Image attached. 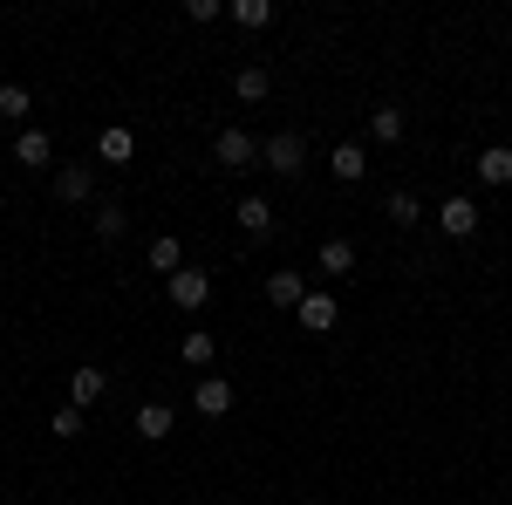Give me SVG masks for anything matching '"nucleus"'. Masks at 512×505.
<instances>
[{
    "label": "nucleus",
    "instance_id": "nucleus-1",
    "mask_svg": "<svg viewBox=\"0 0 512 505\" xmlns=\"http://www.w3.org/2000/svg\"><path fill=\"white\" fill-rule=\"evenodd\" d=\"M260 157H267V171H274V178H301V171H308V144H301V130L267 137V144H260Z\"/></svg>",
    "mask_w": 512,
    "mask_h": 505
},
{
    "label": "nucleus",
    "instance_id": "nucleus-2",
    "mask_svg": "<svg viewBox=\"0 0 512 505\" xmlns=\"http://www.w3.org/2000/svg\"><path fill=\"white\" fill-rule=\"evenodd\" d=\"M164 294H171V308H185V314H198L205 308V301H212V280H205V273H171V280H164Z\"/></svg>",
    "mask_w": 512,
    "mask_h": 505
},
{
    "label": "nucleus",
    "instance_id": "nucleus-3",
    "mask_svg": "<svg viewBox=\"0 0 512 505\" xmlns=\"http://www.w3.org/2000/svg\"><path fill=\"white\" fill-rule=\"evenodd\" d=\"M437 233H451V239H472L478 233V205L465 192H451L444 205H437Z\"/></svg>",
    "mask_w": 512,
    "mask_h": 505
},
{
    "label": "nucleus",
    "instance_id": "nucleus-4",
    "mask_svg": "<svg viewBox=\"0 0 512 505\" xmlns=\"http://www.w3.org/2000/svg\"><path fill=\"white\" fill-rule=\"evenodd\" d=\"M212 157H219L226 171H253V157H260V144H253L246 130H219V137H212Z\"/></svg>",
    "mask_w": 512,
    "mask_h": 505
},
{
    "label": "nucleus",
    "instance_id": "nucleus-5",
    "mask_svg": "<svg viewBox=\"0 0 512 505\" xmlns=\"http://www.w3.org/2000/svg\"><path fill=\"white\" fill-rule=\"evenodd\" d=\"M55 198H62V205H89V198H96V178H89L82 164H62V171H55Z\"/></svg>",
    "mask_w": 512,
    "mask_h": 505
},
{
    "label": "nucleus",
    "instance_id": "nucleus-6",
    "mask_svg": "<svg viewBox=\"0 0 512 505\" xmlns=\"http://www.w3.org/2000/svg\"><path fill=\"white\" fill-rule=\"evenodd\" d=\"M267 301L301 314V301H308V280H301V273H267Z\"/></svg>",
    "mask_w": 512,
    "mask_h": 505
},
{
    "label": "nucleus",
    "instance_id": "nucleus-7",
    "mask_svg": "<svg viewBox=\"0 0 512 505\" xmlns=\"http://www.w3.org/2000/svg\"><path fill=\"white\" fill-rule=\"evenodd\" d=\"M328 171H335L342 185H355V178H369V157H362V144H335V151H328Z\"/></svg>",
    "mask_w": 512,
    "mask_h": 505
},
{
    "label": "nucleus",
    "instance_id": "nucleus-8",
    "mask_svg": "<svg viewBox=\"0 0 512 505\" xmlns=\"http://www.w3.org/2000/svg\"><path fill=\"white\" fill-rule=\"evenodd\" d=\"M192 403L205 410V417H226V410H233V383H219V376H205V383L192 389Z\"/></svg>",
    "mask_w": 512,
    "mask_h": 505
},
{
    "label": "nucleus",
    "instance_id": "nucleus-9",
    "mask_svg": "<svg viewBox=\"0 0 512 505\" xmlns=\"http://www.w3.org/2000/svg\"><path fill=\"white\" fill-rule=\"evenodd\" d=\"M267 89H274V76H267L260 62H246V69H233V96H239V103H260Z\"/></svg>",
    "mask_w": 512,
    "mask_h": 505
},
{
    "label": "nucleus",
    "instance_id": "nucleus-10",
    "mask_svg": "<svg viewBox=\"0 0 512 505\" xmlns=\"http://www.w3.org/2000/svg\"><path fill=\"white\" fill-rule=\"evenodd\" d=\"M48 157H55L48 130H21V137H14V164H28V171H35V164H48Z\"/></svg>",
    "mask_w": 512,
    "mask_h": 505
},
{
    "label": "nucleus",
    "instance_id": "nucleus-11",
    "mask_svg": "<svg viewBox=\"0 0 512 505\" xmlns=\"http://www.w3.org/2000/svg\"><path fill=\"white\" fill-rule=\"evenodd\" d=\"M103 389H110V376H103V369H89V362H82L76 376H69V403H76V410H82V403H96V396H103Z\"/></svg>",
    "mask_w": 512,
    "mask_h": 505
},
{
    "label": "nucleus",
    "instance_id": "nucleus-12",
    "mask_svg": "<svg viewBox=\"0 0 512 505\" xmlns=\"http://www.w3.org/2000/svg\"><path fill=\"white\" fill-rule=\"evenodd\" d=\"M321 273H328V280H349L355 273V246L349 239H328V246H321Z\"/></svg>",
    "mask_w": 512,
    "mask_h": 505
},
{
    "label": "nucleus",
    "instance_id": "nucleus-13",
    "mask_svg": "<svg viewBox=\"0 0 512 505\" xmlns=\"http://www.w3.org/2000/svg\"><path fill=\"white\" fill-rule=\"evenodd\" d=\"M239 226L253 239H267L274 233V205H267V198H239Z\"/></svg>",
    "mask_w": 512,
    "mask_h": 505
},
{
    "label": "nucleus",
    "instance_id": "nucleus-14",
    "mask_svg": "<svg viewBox=\"0 0 512 505\" xmlns=\"http://www.w3.org/2000/svg\"><path fill=\"white\" fill-rule=\"evenodd\" d=\"M96 151H103V164H130V151H137V137H130L123 123H110V130L96 137Z\"/></svg>",
    "mask_w": 512,
    "mask_h": 505
},
{
    "label": "nucleus",
    "instance_id": "nucleus-15",
    "mask_svg": "<svg viewBox=\"0 0 512 505\" xmlns=\"http://www.w3.org/2000/svg\"><path fill=\"white\" fill-rule=\"evenodd\" d=\"M478 178H485V185H512V151H506V144L478 151Z\"/></svg>",
    "mask_w": 512,
    "mask_h": 505
},
{
    "label": "nucleus",
    "instance_id": "nucleus-16",
    "mask_svg": "<svg viewBox=\"0 0 512 505\" xmlns=\"http://www.w3.org/2000/svg\"><path fill=\"white\" fill-rule=\"evenodd\" d=\"M301 328H308V335H328V328H335V301H328V294H308V301H301Z\"/></svg>",
    "mask_w": 512,
    "mask_h": 505
},
{
    "label": "nucleus",
    "instance_id": "nucleus-17",
    "mask_svg": "<svg viewBox=\"0 0 512 505\" xmlns=\"http://www.w3.org/2000/svg\"><path fill=\"white\" fill-rule=\"evenodd\" d=\"M369 137H376V144H403V110H390V103L369 110Z\"/></svg>",
    "mask_w": 512,
    "mask_h": 505
},
{
    "label": "nucleus",
    "instance_id": "nucleus-18",
    "mask_svg": "<svg viewBox=\"0 0 512 505\" xmlns=\"http://www.w3.org/2000/svg\"><path fill=\"white\" fill-rule=\"evenodd\" d=\"M151 267H158L164 280H171V273H185V246H178L171 233H164V239H151Z\"/></svg>",
    "mask_w": 512,
    "mask_h": 505
},
{
    "label": "nucleus",
    "instance_id": "nucleus-19",
    "mask_svg": "<svg viewBox=\"0 0 512 505\" xmlns=\"http://www.w3.org/2000/svg\"><path fill=\"white\" fill-rule=\"evenodd\" d=\"M123 226H130V212H123L117 198H103L96 205V239H123Z\"/></svg>",
    "mask_w": 512,
    "mask_h": 505
},
{
    "label": "nucleus",
    "instance_id": "nucleus-20",
    "mask_svg": "<svg viewBox=\"0 0 512 505\" xmlns=\"http://www.w3.org/2000/svg\"><path fill=\"white\" fill-rule=\"evenodd\" d=\"M28 110H35V96H28L21 82H0V117H7V123H21Z\"/></svg>",
    "mask_w": 512,
    "mask_h": 505
},
{
    "label": "nucleus",
    "instance_id": "nucleus-21",
    "mask_svg": "<svg viewBox=\"0 0 512 505\" xmlns=\"http://www.w3.org/2000/svg\"><path fill=\"white\" fill-rule=\"evenodd\" d=\"M137 437H171V403H144L137 410Z\"/></svg>",
    "mask_w": 512,
    "mask_h": 505
},
{
    "label": "nucleus",
    "instance_id": "nucleus-22",
    "mask_svg": "<svg viewBox=\"0 0 512 505\" xmlns=\"http://www.w3.org/2000/svg\"><path fill=\"white\" fill-rule=\"evenodd\" d=\"M212 355H219V342H212L205 328H192V335H185V369H212Z\"/></svg>",
    "mask_w": 512,
    "mask_h": 505
},
{
    "label": "nucleus",
    "instance_id": "nucleus-23",
    "mask_svg": "<svg viewBox=\"0 0 512 505\" xmlns=\"http://www.w3.org/2000/svg\"><path fill=\"white\" fill-rule=\"evenodd\" d=\"M233 21H239V28H267L274 7H267V0H233Z\"/></svg>",
    "mask_w": 512,
    "mask_h": 505
},
{
    "label": "nucleus",
    "instance_id": "nucleus-24",
    "mask_svg": "<svg viewBox=\"0 0 512 505\" xmlns=\"http://www.w3.org/2000/svg\"><path fill=\"white\" fill-rule=\"evenodd\" d=\"M390 219H396V226H417V219H424L417 192H390Z\"/></svg>",
    "mask_w": 512,
    "mask_h": 505
},
{
    "label": "nucleus",
    "instance_id": "nucleus-25",
    "mask_svg": "<svg viewBox=\"0 0 512 505\" xmlns=\"http://www.w3.org/2000/svg\"><path fill=\"white\" fill-rule=\"evenodd\" d=\"M55 437H82V410H76V403L55 410Z\"/></svg>",
    "mask_w": 512,
    "mask_h": 505
},
{
    "label": "nucleus",
    "instance_id": "nucleus-26",
    "mask_svg": "<svg viewBox=\"0 0 512 505\" xmlns=\"http://www.w3.org/2000/svg\"><path fill=\"white\" fill-rule=\"evenodd\" d=\"M0 505H7V499H0Z\"/></svg>",
    "mask_w": 512,
    "mask_h": 505
}]
</instances>
